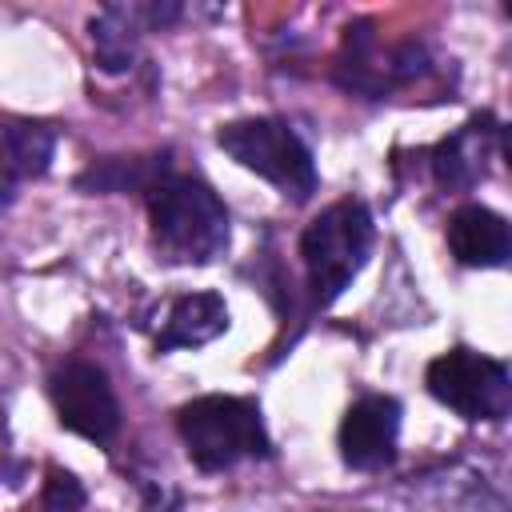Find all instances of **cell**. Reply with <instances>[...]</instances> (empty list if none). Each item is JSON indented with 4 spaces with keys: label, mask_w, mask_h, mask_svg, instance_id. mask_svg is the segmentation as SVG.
Returning a JSON list of instances; mask_svg holds the SVG:
<instances>
[{
    "label": "cell",
    "mask_w": 512,
    "mask_h": 512,
    "mask_svg": "<svg viewBox=\"0 0 512 512\" xmlns=\"http://www.w3.org/2000/svg\"><path fill=\"white\" fill-rule=\"evenodd\" d=\"M156 248L176 264H208L228 248V212L216 192L192 176L160 172L148 188Z\"/></svg>",
    "instance_id": "cell-1"
},
{
    "label": "cell",
    "mask_w": 512,
    "mask_h": 512,
    "mask_svg": "<svg viewBox=\"0 0 512 512\" xmlns=\"http://www.w3.org/2000/svg\"><path fill=\"white\" fill-rule=\"evenodd\" d=\"M372 236L376 228L364 200H336L304 228L300 256H304L308 292L316 308L332 304L356 280V272L372 252Z\"/></svg>",
    "instance_id": "cell-2"
},
{
    "label": "cell",
    "mask_w": 512,
    "mask_h": 512,
    "mask_svg": "<svg viewBox=\"0 0 512 512\" xmlns=\"http://www.w3.org/2000/svg\"><path fill=\"white\" fill-rule=\"evenodd\" d=\"M176 428L200 472H224L272 452L260 408L244 396H200L176 412Z\"/></svg>",
    "instance_id": "cell-3"
},
{
    "label": "cell",
    "mask_w": 512,
    "mask_h": 512,
    "mask_svg": "<svg viewBox=\"0 0 512 512\" xmlns=\"http://www.w3.org/2000/svg\"><path fill=\"white\" fill-rule=\"evenodd\" d=\"M216 144L248 172L264 176L292 200H308L316 192V164L308 144L276 116L232 120L216 132Z\"/></svg>",
    "instance_id": "cell-4"
},
{
    "label": "cell",
    "mask_w": 512,
    "mask_h": 512,
    "mask_svg": "<svg viewBox=\"0 0 512 512\" xmlns=\"http://www.w3.org/2000/svg\"><path fill=\"white\" fill-rule=\"evenodd\" d=\"M428 392L460 412L464 420H504L512 408V376L500 360L480 356L472 348H452L444 356H436L424 372Z\"/></svg>",
    "instance_id": "cell-5"
},
{
    "label": "cell",
    "mask_w": 512,
    "mask_h": 512,
    "mask_svg": "<svg viewBox=\"0 0 512 512\" xmlns=\"http://www.w3.org/2000/svg\"><path fill=\"white\" fill-rule=\"evenodd\" d=\"M48 392H52L56 416L68 432H76L84 440H96V444H108L116 436L120 400H116L104 368H96L88 360H68L52 372Z\"/></svg>",
    "instance_id": "cell-6"
},
{
    "label": "cell",
    "mask_w": 512,
    "mask_h": 512,
    "mask_svg": "<svg viewBox=\"0 0 512 512\" xmlns=\"http://www.w3.org/2000/svg\"><path fill=\"white\" fill-rule=\"evenodd\" d=\"M400 440V404L392 396H364L340 420V456L356 472L392 464Z\"/></svg>",
    "instance_id": "cell-7"
},
{
    "label": "cell",
    "mask_w": 512,
    "mask_h": 512,
    "mask_svg": "<svg viewBox=\"0 0 512 512\" xmlns=\"http://www.w3.org/2000/svg\"><path fill=\"white\" fill-rule=\"evenodd\" d=\"M500 148V124L484 112V116H472L460 132H452L448 140L436 144L432 152V172L440 180V188H472L476 180H484L488 172V160L496 156Z\"/></svg>",
    "instance_id": "cell-8"
},
{
    "label": "cell",
    "mask_w": 512,
    "mask_h": 512,
    "mask_svg": "<svg viewBox=\"0 0 512 512\" xmlns=\"http://www.w3.org/2000/svg\"><path fill=\"white\" fill-rule=\"evenodd\" d=\"M448 248L468 268H500L512 252L508 220L484 204H464L448 216Z\"/></svg>",
    "instance_id": "cell-9"
},
{
    "label": "cell",
    "mask_w": 512,
    "mask_h": 512,
    "mask_svg": "<svg viewBox=\"0 0 512 512\" xmlns=\"http://www.w3.org/2000/svg\"><path fill=\"white\" fill-rule=\"evenodd\" d=\"M228 328V304L216 292H188L176 296L164 312V324L156 332V348L172 352V348H200L208 340H216Z\"/></svg>",
    "instance_id": "cell-10"
},
{
    "label": "cell",
    "mask_w": 512,
    "mask_h": 512,
    "mask_svg": "<svg viewBox=\"0 0 512 512\" xmlns=\"http://www.w3.org/2000/svg\"><path fill=\"white\" fill-rule=\"evenodd\" d=\"M148 20L136 4H108L92 16V56L104 72H128L140 56V36Z\"/></svg>",
    "instance_id": "cell-11"
},
{
    "label": "cell",
    "mask_w": 512,
    "mask_h": 512,
    "mask_svg": "<svg viewBox=\"0 0 512 512\" xmlns=\"http://www.w3.org/2000/svg\"><path fill=\"white\" fill-rule=\"evenodd\" d=\"M56 152V136L44 124H0V172L16 176L20 184L48 172Z\"/></svg>",
    "instance_id": "cell-12"
},
{
    "label": "cell",
    "mask_w": 512,
    "mask_h": 512,
    "mask_svg": "<svg viewBox=\"0 0 512 512\" xmlns=\"http://www.w3.org/2000/svg\"><path fill=\"white\" fill-rule=\"evenodd\" d=\"M44 508H56V512H76V508H84V488L76 484L72 472L48 468V480H44Z\"/></svg>",
    "instance_id": "cell-13"
},
{
    "label": "cell",
    "mask_w": 512,
    "mask_h": 512,
    "mask_svg": "<svg viewBox=\"0 0 512 512\" xmlns=\"http://www.w3.org/2000/svg\"><path fill=\"white\" fill-rule=\"evenodd\" d=\"M16 192H20V180H16V176H8V172H0V212L16 200Z\"/></svg>",
    "instance_id": "cell-14"
}]
</instances>
